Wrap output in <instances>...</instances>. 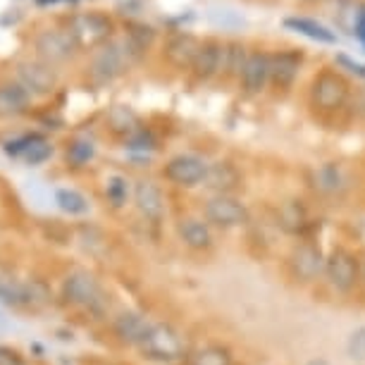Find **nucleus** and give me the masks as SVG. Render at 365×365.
Returning a JSON list of instances; mask_svg holds the SVG:
<instances>
[{
	"instance_id": "obj_1",
	"label": "nucleus",
	"mask_w": 365,
	"mask_h": 365,
	"mask_svg": "<svg viewBox=\"0 0 365 365\" xmlns=\"http://www.w3.org/2000/svg\"><path fill=\"white\" fill-rule=\"evenodd\" d=\"M63 296L70 306L79 308L93 318H103L108 313V296L101 282L88 270H72L63 282Z\"/></svg>"
},
{
	"instance_id": "obj_2",
	"label": "nucleus",
	"mask_w": 365,
	"mask_h": 365,
	"mask_svg": "<svg viewBox=\"0 0 365 365\" xmlns=\"http://www.w3.org/2000/svg\"><path fill=\"white\" fill-rule=\"evenodd\" d=\"M141 351L143 358L153 363H179L187 358V341L179 329H175L168 322H150L146 336L141 339V344L136 346Z\"/></svg>"
},
{
	"instance_id": "obj_3",
	"label": "nucleus",
	"mask_w": 365,
	"mask_h": 365,
	"mask_svg": "<svg viewBox=\"0 0 365 365\" xmlns=\"http://www.w3.org/2000/svg\"><path fill=\"white\" fill-rule=\"evenodd\" d=\"M136 60H141V58L134 53V48L129 46L127 38L108 41L106 46L96 48L88 70H91V77L98 81V84H110V81H115L117 77H122Z\"/></svg>"
},
{
	"instance_id": "obj_4",
	"label": "nucleus",
	"mask_w": 365,
	"mask_h": 365,
	"mask_svg": "<svg viewBox=\"0 0 365 365\" xmlns=\"http://www.w3.org/2000/svg\"><path fill=\"white\" fill-rule=\"evenodd\" d=\"M351 84L341 72L320 70L311 81V106L320 113H339L351 103Z\"/></svg>"
},
{
	"instance_id": "obj_5",
	"label": "nucleus",
	"mask_w": 365,
	"mask_h": 365,
	"mask_svg": "<svg viewBox=\"0 0 365 365\" xmlns=\"http://www.w3.org/2000/svg\"><path fill=\"white\" fill-rule=\"evenodd\" d=\"M363 277L361 260L354 251L336 246L325 258V279L336 294H351Z\"/></svg>"
},
{
	"instance_id": "obj_6",
	"label": "nucleus",
	"mask_w": 365,
	"mask_h": 365,
	"mask_svg": "<svg viewBox=\"0 0 365 365\" xmlns=\"http://www.w3.org/2000/svg\"><path fill=\"white\" fill-rule=\"evenodd\" d=\"M70 34L74 43L84 51H93V48L106 46L115 34V22L106 12L91 10V12H79L70 19Z\"/></svg>"
},
{
	"instance_id": "obj_7",
	"label": "nucleus",
	"mask_w": 365,
	"mask_h": 365,
	"mask_svg": "<svg viewBox=\"0 0 365 365\" xmlns=\"http://www.w3.org/2000/svg\"><path fill=\"white\" fill-rule=\"evenodd\" d=\"M325 253L315 241L311 239H301L299 244L294 246L292 253L287 258L289 272L296 282L301 284H311V282L320 279L325 274Z\"/></svg>"
},
{
	"instance_id": "obj_8",
	"label": "nucleus",
	"mask_w": 365,
	"mask_h": 365,
	"mask_svg": "<svg viewBox=\"0 0 365 365\" xmlns=\"http://www.w3.org/2000/svg\"><path fill=\"white\" fill-rule=\"evenodd\" d=\"M249 208L237 196H210L203 203V220L215 230H237L249 222Z\"/></svg>"
},
{
	"instance_id": "obj_9",
	"label": "nucleus",
	"mask_w": 365,
	"mask_h": 365,
	"mask_svg": "<svg viewBox=\"0 0 365 365\" xmlns=\"http://www.w3.org/2000/svg\"><path fill=\"white\" fill-rule=\"evenodd\" d=\"M205 172H208V163H205L203 158L191 155V153H179L165 163L163 177L168 179L170 184H175V187L191 189V187L203 184Z\"/></svg>"
},
{
	"instance_id": "obj_10",
	"label": "nucleus",
	"mask_w": 365,
	"mask_h": 365,
	"mask_svg": "<svg viewBox=\"0 0 365 365\" xmlns=\"http://www.w3.org/2000/svg\"><path fill=\"white\" fill-rule=\"evenodd\" d=\"M17 84L29 96H48L58 86V72L43 60H24L17 65Z\"/></svg>"
},
{
	"instance_id": "obj_11",
	"label": "nucleus",
	"mask_w": 365,
	"mask_h": 365,
	"mask_svg": "<svg viewBox=\"0 0 365 365\" xmlns=\"http://www.w3.org/2000/svg\"><path fill=\"white\" fill-rule=\"evenodd\" d=\"M270 58L272 53L251 51L239 74V86L246 96H260L270 86Z\"/></svg>"
},
{
	"instance_id": "obj_12",
	"label": "nucleus",
	"mask_w": 365,
	"mask_h": 365,
	"mask_svg": "<svg viewBox=\"0 0 365 365\" xmlns=\"http://www.w3.org/2000/svg\"><path fill=\"white\" fill-rule=\"evenodd\" d=\"M244 184V175L234 163L230 160H215L208 163L203 187L212 191V196H234Z\"/></svg>"
},
{
	"instance_id": "obj_13",
	"label": "nucleus",
	"mask_w": 365,
	"mask_h": 365,
	"mask_svg": "<svg viewBox=\"0 0 365 365\" xmlns=\"http://www.w3.org/2000/svg\"><path fill=\"white\" fill-rule=\"evenodd\" d=\"M303 65V53L296 48H287V51L272 53L270 58V86L277 91H289L294 81L299 79Z\"/></svg>"
},
{
	"instance_id": "obj_14",
	"label": "nucleus",
	"mask_w": 365,
	"mask_h": 365,
	"mask_svg": "<svg viewBox=\"0 0 365 365\" xmlns=\"http://www.w3.org/2000/svg\"><path fill=\"white\" fill-rule=\"evenodd\" d=\"M77 48L79 46L74 43L70 29H67V31H63V29H48V31H43L36 38L38 58L43 60V63H48V65L65 63V60H70Z\"/></svg>"
},
{
	"instance_id": "obj_15",
	"label": "nucleus",
	"mask_w": 365,
	"mask_h": 365,
	"mask_svg": "<svg viewBox=\"0 0 365 365\" xmlns=\"http://www.w3.org/2000/svg\"><path fill=\"white\" fill-rule=\"evenodd\" d=\"M132 198L143 220H148V222H160L165 215V196H163V189L158 187L153 179H139V182L134 184Z\"/></svg>"
},
{
	"instance_id": "obj_16",
	"label": "nucleus",
	"mask_w": 365,
	"mask_h": 365,
	"mask_svg": "<svg viewBox=\"0 0 365 365\" xmlns=\"http://www.w3.org/2000/svg\"><path fill=\"white\" fill-rule=\"evenodd\" d=\"M222 58H225V41L205 38L194 65H191V74L198 81H210L215 77H222Z\"/></svg>"
},
{
	"instance_id": "obj_17",
	"label": "nucleus",
	"mask_w": 365,
	"mask_h": 365,
	"mask_svg": "<svg viewBox=\"0 0 365 365\" xmlns=\"http://www.w3.org/2000/svg\"><path fill=\"white\" fill-rule=\"evenodd\" d=\"M177 237L189 251H196V253L210 251L212 246H215L212 227L205 222L203 217H182L177 222Z\"/></svg>"
},
{
	"instance_id": "obj_18",
	"label": "nucleus",
	"mask_w": 365,
	"mask_h": 365,
	"mask_svg": "<svg viewBox=\"0 0 365 365\" xmlns=\"http://www.w3.org/2000/svg\"><path fill=\"white\" fill-rule=\"evenodd\" d=\"M201 38H196L194 34H184L179 31L175 36L168 38V43H165V60L177 67V70H191V65H194L198 51H201Z\"/></svg>"
},
{
	"instance_id": "obj_19",
	"label": "nucleus",
	"mask_w": 365,
	"mask_h": 365,
	"mask_svg": "<svg viewBox=\"0 0 365 365\" xmlns=\"http://www.w3.org/2000/svg\"><path fill=\"white\" fill-rule=\"evenodd\" d=\"M311 184L322 196H341L349 189V177L339 163H325L311 172Z\"/></svg>"
},
{
	"instance_id": "obj_20",
	"label": "nucleus",
	"mask_w": 365,
	"mask_h": 365,
	"mask_svg": "<svg viewBox=\"0 0 365 365\" xmlns=\"http://www.w3.org/2000/svg\"><path fill=\"white\" fill-rule=\"evenodd\" d=\"M150 322L153 320H148L146 315L139 311H125L113 320V332L117 339L122 344H127V346H139L141 339L148 332Z\"/></svg>"
},
{
	"instance_id": "obj_21",
	"label": "nucleus",
	"mask_w": 365,
	"mask_h": 365,
	"mask_svg": "<svg viewBox=\"0 0 365 365\" xmlns=\"http://www.w3.org/2000/svg\"><path fill=\"white\" fill-rule=\"evenodd\" d=\"M284 26L311 41H318V43H336V34L329 31L325 24L315 22L311 17H287Z\"/></svg>"
},
{
	"instance_id": "obj_22",
	"label": "nucleus",
	"mask_w": 365,
	"mask_h": 365,
	"mask_svg": "<svg viewBox=\"0 0 365 365\" xmlns=\"http://www.w3.org/2000/svg\"><path fill=\"white\" fill-rule=\"evenodd\" d=\"M0 303L10 308H26L29 306V289L26 282H19L8 272H0Z\"/></svg>"
},
{
	"instance_id": "obj_23",
	"label": "nucleus",
	"mask_w": 365,
	"mask_h": 365,
	"mask_svg": "<svg viewBox=\"0 0 365 365\" xmlns=\"http://www.w3.org/2000/svg\"><path fill=\"white\" fill-rule=\"evenodd\" d=\"M31 96L19 84H3L0 86V117H15L22 115L29 108Z\"/></svg>"
},
{
	"instance_id": "obj_24",
	"label": "nucleus",
	"mask_w": 365,
	"mask_h": 365,
	"mask_svg": "<svg viewBox=\"0 0 365 365\" xmlns=\"http://www.w3.org/2000/svg\"><path fill=\"white\" fill-rule=\"evenodd\" d=\"M249 58L246 46L241 41H225V58H222V77L225 79H239L244 63Z\"/></svg>"
},
{
	"instance_id": "obj_25",
	"label": "nucleus",
	"mask_w": 365,
	"mask_h": 365,
	"mask_svg": "<svg viewBox=\"0 0 365 365\" xmlns=\"http://www.w3.org/2000/svg\"><path fill=\"white\" fill-rule=\"evenodd\" d=\"M279 225L284 227V232L294 234V237H303V234H306V227L311 222H308V212L301 205V201L287 203L284 208L279 210Z\"/></svg>"
},
{
	"instance_id": "obj_26",
	"label": "nucleus",
	"mask_w": 365,
	"mask_h": 365,
	"mask_svg": "<svg viewBox=\"0 0 365 365\" xmlns=\"http://www.w3.org/2000/svg\"><path fill=\"white\" fill-rule=\"evenodd\" d=\"M108 125L115 134H122L125 139H129L132 134L139 132V117L134 115L132 108L127 106H115L108 115Z\"/></svg>"
},
{
	"instance_id": "obj_27",
	"label": "nucleus",
	"mask_w": 365,
	"mask_h": 365,
	"mask_svg": "<svg viewBox=\"0 0 365 365\" xmlns=\"http://www.w3.org/2000/svg\"><path fill=\"white\" fill-rule=\"evenodd\" d=\"M55 203L67 215H86L88 212V198L77 189H58L55 191Z\"/></svg>"
},
{
	"instance_id": "obj_28",
	"label": "nucleus",
	"mask_w": 365,
	"mask_h": 365,
	"mask_svg": "<svg viewBox=\"0 0 365 365\" xmlns=\"http://www.w3.org/2000/svg\"><path fill=\"white\" fill-rule=\"evenodd\" d=\"M125 38L129 41V46L134 48V53L139 55V58H143V53L153 46L155 31H153V26H148V24L132 22V24H127V36Z\"/></svg>"
},
{
	"instance_id": "obj_29",
	"label": "nucleus",
	"mask_w": 365,
	"mask_h": 365,
	"mask_svg": "<svg viewBox=\"0 0 365 365\" xmlns=\"http://www.w3.org/2000/svg\"><path fill=\"white\" fill-rule=\"evenodd\" d=\"M189 365H234L232 354L220 344H208L189 358Z\"/></svg>"
},
{
	"instance_id": "obj_30",
	"label": "nucleus",
	"mask_w": 365,
	"mask_h": 365,
	"mask_svg": "<svg viewBox=\"0 0 365 365\" xmlns=\"http://www.w3.org/2000/svg\"><path fill=\"white\" fill-rule=\"evenodd\" d=\"M129 194H134V191L129 189L127 177L110 175L106 179V198H108V203L113 205V208H122V205L129 201Z\"/></svg>"
},
{
	"instance_id": "obj_31",
	"label": "nucleus",
	"mask_w": 365,
	"mask_h": 365,
	"mask_svg": "<svg viewBox=\"0 0 365 365\" xmlns=\"http://www.w3.org/2000/svg\"><path fill=\"white\" fill-rule=\"evenodd\" d=\"M96 155V146L91 139H74L70 146H67V163L72 168H84L93 160Z\"/></svg>"
},
{
	"instance_id": "obj_32",
	"label": "nucleus",
	"mask_w": 365,
	"mask_h": 365,
	"mask_svg": "<svg viewBox=\"0 0 365 365\" xmlns=\"http://www.w3.org/2000/svg\"><path fill=\"white\" fill-rule=\"evenodd\" d=\"M346 356L351 361L363 363L365 361V325L356 327L346 339Z\"/></svg>"
},
{
	"instance_id": "obj_33",
	"label": "nucleus",
	"mask_w": 365,
	"mask_h": 365,
	"mask_svg": "<svg viewBox=\"0 0 365 365\" xmlns=\"http://www.w3.org/2000/svg\"><path fill=\"white\" fill-rule=\"evenodd\" d=\"M26 289H29V306L26 308L38 311V308H43L51 303V292H48V287L43 284V282L31 279V282H26Z\"/></svg>"
},
{
	"instance_id": "obj_34",
	"label": "nucleus",
	"mask_w": 365,
	"mask_h": 365,
	"mask_svg": "<svg viewBox=\"0 0 365 365\" xmlns=\"http://www.w3.org/2000/svg\"><path fill=\"white\" fill-rule=\"evenodd\" d=\"M38 139H43L41 134H24V136H17V139H12V141H8L3 146V150H5V155H10V158H19V155H26V150H29L34 143H36Z\"/></svg>"
},
{
	"instance_id": "obj_35",
	"label": "nucleus",
	"mask_w": 365,
	"mask_h": 365,
	"mask_svg": "<svg viewBox=\"0 0 365 365\" xmlns=\"http://www.w3.org/2000/svg\"><path fill=\"white\" fill-rule=\"evenodd\" d=\"M51 155H53V143L46 141V139H38L29 150H26L24 160H26V165H41V163H46Z\"/></svg>"
},
{
	"instance_id": "obj_36",
	"label": "nucleus",
	"mask_w": 365,
	"mask_h": 365,
	"mask_svg": "<svg viewBox=\"0 0 365 365\" xmlns=\"http://www.w3.org/2000/svg\"><path fill=\"white\" fill-rule=\"evenodd\" d=\"M127 148H132V150H153L155 148V139H153V134L146 132V129H139L136 134H132L127 139Z\"/></svg>"
},
{
	"instance_id": "obj_37",
	"label": "nucleus",
	"mask_w": 365,
	"mask_h": 365,
	"mask_svg": "<svg viewBox=\"0 0 365 365\" xmlns=\"http://www.w3.org/2000/svg\"><path fill=\"white\" fill-rule=\"evenodd\" d=\"M349 108H351V115H354L358 122H365V84L358 86L356 93L351 96Z\"/></svg>"
},
{
	"instance_id": "obj_38",
	"label": "nucleus",
	"mask_w": 365,
	"mask_h": 365,
	"mask_svg": "<svg viewBox=\"0 0 365 365\" xmlns=\"http://www.w3.org/2000/svg\"><path fill=\"white\" fill-rule=\"evenodd\" d=\"M336 63H339V65L344 67V70L354 72L356 77L365 79V65H363V63H358V60H351L349 55H336Z\"/></svg>"
},
{
	"instance_id": "obj_39",
	"label": "nucleus",
	"mask_w": 365,
	"mask_h": 365,
	"mask_svg": "<svg viewBox=\"0 0 365 365\" xmlns=\"http://www.w3.org/2000/svg\"><path fill=\"white\" fill-rule=\"evenodd\" d=\"M356 36L361 38L365 46V12H358V17H356Z\"/></svg>"
},
{
	"instance_id": "obj_40",
	"label": "nucleus",
	"mask_w": 365,
	"mask_h": 365,
	"mask_svg": "<svg viewBox=\"0 0 365 365\" xmlns=\"http://www.w3.org/2000/svg\"><path fill=\"white\" fill-rule=\"evenodd\" d=\"M303 365H332L327 361V358H322V356H315V358H311V361H306Z\"/></svg>"
},
{
	"instance_id": "obj_41",
	"label": "nucleus",
	"mask_w": 365,
	"mask_h": 365,
	"mask_svg": "<svg viewBox=\"0 0 365 365\" xmlns=\"http://www.w3.org/2000/svg\"><path fill=\"white\" fill-rule=\"evenodd\" d=\"M34 3H36L38 8H48V5H55V3H60V0H34Z\"/></svg>"
},
{
	"instance_id": "obj_42",
	"label": "nucleus",
	"mask_w": 365,
	"mask_h": 365,
	"mask_svg": "<svg viewBox=\"0 0 365 365\" xmlns=\"http://www.w3.org/2000/svg\"><path fill=\"white\" fill-rule=\"evenodd\" d=\"M363 279H365V265H363Z\"/></svg>"
},
{
	"instance_id": "obj_43",
	"label": "nucleus",
	"mask_w": 365,
	"mask_h": 365,
	"mask_svg": "<svg viewBox=\"0 0 365 365\" xmlns=\"http://www.w3.org/2000/svg\"><path fill=\"white\" fill-rule=\"evenodd\" d=\"M72 3H77V0H72Z\"/></svg>"
}]
</instances>
